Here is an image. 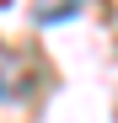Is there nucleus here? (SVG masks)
Instances as JSON below:
<instances>
[{"label":"nucleus","instance_id":"obj_2","mask_svg":"<svg viewBox=\"0 0 118 123\" xmlns=\"http://www.w3.org/2000/svg\"><path fill=\"white\" fill-rule=\"evenodd\" d=\"M0 96H6V75H0Z\"/></svg>","mask_w":118,"mask_h":123},{"label":"nucleus","instance_id":"obj_1","mask_svg":"<svg viewBox=\"0 0 118 123\" xmlns=\"http://www.w3.org/2000/svg\"><path fill=\"white\" fill-rule=\"evenodd\" d=\"M81 11V0H32V16L43 27H54V22H70V16Z\"/></svg>","mask_w":118,"mask_h":123}]
</instances>
